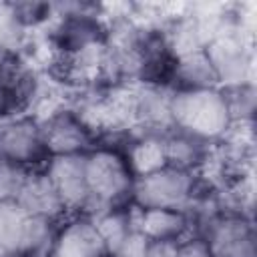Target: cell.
Masks as SVG:
<instances>
[{"label":"cell","instance_id":"6da1fadb","mask_svg":"<svg viewBox=\"0 0 257 257\" xmlns=\"http://www.w3.org/2000/svg\"><path fill=\"white\" fill-rule=\"evenodd\" d=\"M173 126L203 141L217 143L227 131L231 116L221 88L175 90L171 100Z\"/></svg>","mask_w":257,"mask_h":257},{"label":"cell","instance_id":"7a4b0ae2","mask_svg":"<svg viewBox=\"0 0 257 257\" xmlns=\"http://www.w3.org/2000/svg\"><path fill=\"white\" fill-rule=\"evenodd\" d=\"M46 175L54 183L66 211H76L78 217L94 221L112 207L92 197L86 183V153L84 155H56L46 165Z\"/></svg>","mask_w":257,"mask_h":257},{"label":"cell","instance_id":"3957f363","mask_svg":"<svg viewBox=\"0 0 257 257\" xmlns=\"http://www.w3.org/2000/svg\"><path fill=\"white\" fill-rule=\"evenodd\" d=\"M197 175L177 167H163L151 175L135 177L131 195L141 209H175L181 211L193 193Z\"/></svg>","mask_w":257,"mask_h":257},{"label":"cell","instance_id":"277c9868","mask_svg":"<svg viewBox=\"0 0 257 257\" xmlns=\"http://www.w3.org/2000/svg\"><path fill=\"white\" fill-rule=\"evenodd\" d=\"M205 52L217 72L219 88L253 84V70H255L253 36H247L243 32L221 36L213 40L205 48Z\"/></svg>","mask_w":257,"mask_h":257},{"label":"cell","instance_id":"5b68a950","mask_svg":"<svg viewBox=\"0 0 257 257\" xmlns=\"http://www.w3.org/2000/svg\"><path fill=\"white\" fill-rule=\"evenodd\" d=\"M133 173L126 161L110 149H98L86 153V183L98 201L112 207L131 195L133 187Z\"/></svg>","mask_w":257,"mask_h":257},{"label":"cell","instance_id":"8992f818","mask_svg":"<svg viewBox=\"0 0 257 257\" xmlns=\"http://www.w3.org/2000/svg\"><path fill=\"white\" fill-rule=\"evenodd\" d=\"M44 145L40 126L30 116H0V161L18 165L34 163L42 157Z\"/></svg>","mask_w":257,"mask_h":257},{"label":"cell","instance_id":"52a82bcc","mask_svg":"<svg viewBox=\"0 0 257 257\" xmlns=\"http://www.w3.org/2000/svg\"><path fill=\"white\" fill-rule=\"evenodd\" d=\"M42 145L52 157L56 155H84L92 141L94 133L88 131L80 118L70 110H60L50 118L38 122Z\"/></svg>","mask_w":257,"mask_h":257},{"label":"cell","instance_id":"ba28073f","mask_svg":"<svg viewBox=\"0 0 257 257\" xmlns=\"http://www.w3.org/2000/svg\"><path fill=\"white\" fill-rule=\"evenodd\" d=\"M211 257H257L251 219L243 215H223L203 237Z\"/></svg>","mask_w":257,"mask_h":257},{"label":"cell","instance_id":"9c48e42d","mask_svg":"<svg viewBox=\"0 0 257 257\" xmlns=\"http://www.w3.org/2000/svg\"><path fill=\"white\" fill-rule=\"evenodd\" d=\"M48 257H108L90 219L76 217L56 233Z\"/></svg>","mask_w":257,"mask_h":257},{"label":"cell","instance_id":"30bf717a","mask_svg":"<svg viewBox=\"0 0 257 257\" xmlns=\"http://www.w3.org/2000/svg\"><path fill=\"white\" fill-rule=\"evenodd\" d=\"M16 203L20 205V209L26 215H36V217H48V219H58L66 207L54 187V183L50 181V177L38 171H32L16 199Z\"/></svg>","mask_w":257,"mask_h":257},{"label":"cell","instance_id":"8fae6325","mask_svg":"<svg viewBox=\"0 0 257 257\" xmlns=\"http://www.w3.org/2000/svg\"><path fill=\"white\" fill-rule=\"evenodd\" d=\"M163 141H165V151H167V165L183 169V171H191V173H197L201 169L213 145L195 135L183 133L175 126L163 137Z\"/></svg>","mask_w":257,"mask_h":257},{"label":"cell","instance_id":"7c38bea8","mask_svg":"<svg viewBox=\"0 0 257 257\" xmlns=\"http://www.w3.org/2000/svg\"><path fill=\"white\" fill-rule=\"evenodd\" d=\"M139 231L151 241H177L189 239V223L183 211L175 209H143Z\"/></svg>","mask_w":257,"mask_h":257},{"label":"cell","instance_id":"4fadbf2b","mask_svg":"<svg viewBox=\"0 0 257 257\" xmlns=\"http://www.w3.org/2000/svg\"><path fill=\"white\" fill-rule=\"evenodd\" d=\"M173 78L177 80L175 90H197V88H219L217 72L205 50L181 56L173 62Z\"/></svg>","mask_w":257,"mask_h":257},{"label":"cell","instance_id":"5bb4252c","mask_svg":"<svg viewBox=\"0 0 257 257\" xmlns=\"http://www.w3.org/2000/svg\"><path fill=\"white\" fill-rule=\"evenodd\" d=\"M126 165L133 177L151 175L163 167H167V151L163 137L157 135H139L133 137L126 147Z\"/></svg>","mask_w":257,"mask_h":257},{"label":"cell","instance_id":"9a60e30c","mask_svg":"<svg viewBox=\"0 0 257 257\" xmlns=\"http://www.w3.org/2000/svg\"><path fill=\"white\" fill-rule=\"evenodd\" d=\"M54 239H56L54 219L28 215L24 221V227H22L20 247H18L16 255H20V257H48L50 249L54 245Z\"/></svg>","mask_w":257,"mask_h":257},{"label":"cell","instance_id":"2e32d148","mask_svg":"<svg viewBox=\"0 0 257 257\" xmlns=\"http://www.w3.org/2000/svg\"><path fill=\"white\" fill-rule=\"evenodd\" d=\"M92 223L104 243L108 257H112L116 253V249L122 245V241L133 233V227L128 221V211L110 209V211L102 213L100 217H96Z\"/></svg>","mask_w":257,"mask_h":257},{"label":"cell","instance_id":"e0dca14e","mask_svg":"<svg viewBox=\"0 0 257 257\" xmlns=\"http://www.w3.org/2000/svg\"><path fill=\"white\" fill-rule=\"evenodd\" d=\"M26 217L16 201H0V247L12 257L18 253Z\"/></svg>","mask_w":257,"mask_h":257},{"label":"cell","instance_id":"ac0fdd59","mask_svg":"<svg viewBox=\"0 0 257 257\" xmlns=\"http://www.w3.org/2000/svg\"><path fill=\"white\" fill-rule=\"evenodd\" d=\"M28 38V28L14 16L10 4L0 10V52L18 54Z\"/></svg>","mask_w":257,"mask_h":257},{"label":"cell","instance_id":"d6986e66","mask_svg":"<svg viewBox=\"0 0 257 257\" xmlns=\"http://www.w3.org/2000/svg\"><path fill=\"white\" fill-rule=\"evenodd\" d=\"M231 120L253 118L255 112V86L239 84V86H223L221 88Z\"/></svg>","mask_w":257,"mask_h":257},{"label":"cell","instance_id":"ffe728a7","mask_svg":"<svg viewBox=\"0 0 257 257\" xmlns=\"http://www.w3.org/2000/svg\"><path fill=\"white\" fill-rule=\"evenodd\" d=\"M28 175L24 165L0 161V201H16Z\"/></svg>","mask_w":257,"mask_h":257},{"label":"cell","instance_id":"44dd1931","mask_svg":"<svg viewBox=\"0 0 257 257\" xmlns=\"http://www.w3.org/2000/svg\"><path fill=\"white\" fill-rule=\"evenodd\" d=\"M147 247H149V239L141 231H133L112 257H147Z\"/></svg>","mask_w":257,"mask_h":257},{"label":"cell","instance_id":"7402d4cb","mask_svg":"<svg viewBox=\"0 0 257 257\" xmlns=\"http://www.w3.org/2000/svg\"><path fill=\"white\" fill-rule=\"evenodd\" d=\"M177 257H211L209 245L201 237H189L183 239L177 247Z\"/></svg>","mask_w":257,"mask_h":257},{"label":"cell","instance_id":"603a6c76","mask_svg":"<svg viewBox=\"0 0 257 257\" xmlns=\"http://www.w3.org/2000/svg\"><path fill=\"white\" fill-rule=\"evenodd\" d=\"M177 241H151L147 247V257H177Z\"/></svg>","mask_w":257,"mask_h":257},{"label":"cell","instance_id":"cb8c5ba5","mask_svg":"<svg viewBox=\"0 0 257 257\" xmlns=\"http://www.w3.org/2000/svg\"><path fill=\"white\" fill-rule=\"evenodd\" d=\"M8 102H12V98H10L8 90H4V88L0 86V116L8 112Z\"/></svg>","mask_w":257,"mask_h":257},{"label":"cell","instance_id":"d4e9b609","mask_svg":"<svg viewBox=\"0 0 257 257\" xmlns=\"http://www.w3.org/2000/svg\"><path fill=\"white\" fill-rule=\"evenodd\" d=\"M0 257H12V255H10V253H8V251H4V249H2V247H0Z\"/></svg>","mask_w":257,"mask_h":257},{"label":"cell","instance_id":"484cf974","mask_svg":"<svg viewBox=\"0 0 257 257\" xmlns=\"http://www.w3.org/2000/svg\"><path fill=\"white\" fill-rule=\"evenodd\" d=\"M14 257H20V255H14Z\"/></svg>","mask_w":257,"mask_h":257}]
</instances>
